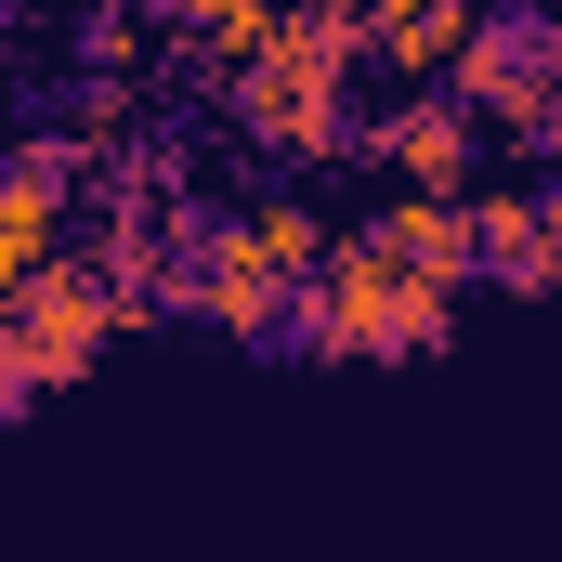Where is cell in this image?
Here are the masks:
<instances>
[{
  "mask_svg": "<svg viewBox=\"0 0 562 562\" xmlns=\"http://www.w3.org/2000/svg\"><path fill=\"white\" fill-rule=\"evenodd\" d=\"M288 353H314V367H353V353H380V367H419L458 340V288H419L380 236H327V262L288 288L276 314Z\"/></svg>",
  "mask_w": 562,
  "mask_h": 562,
  "instance_id": "6da1fadb",
  "label": "cell"
},
{
  "mask_svg": "<svg viewBox=\"0 0 562 562\" xmlns=\"http://www.w3.org/2000/svg\"><path fill=\"white\" fill-rule=\"evenodd\" d=\"M445 92H458L471 119H497V132L550 144V105H562V13H537V0H471V26H458V53H445Z\"/></svg>",
  "mask_w": 562,
  "mask_h": 562,
  "instance_id": "7a4b0ae2",
  "label": "cell"
},
{
  "mask_svg": "<svg viewBox=\"0 0 562 562\" xmlns=\"http://www.w3.org/2000/svg\"><path fill=\"white\" fill-rule=\"evenodd\" d=\"M0 314H13V353H26V380L53 393V380H79L105 340H119V288H105V262H40V276L0 288Z\"/></svg>",
  "mask_w": 562,
  "mask_h": 562,
  "instance_id": "3957f363",
  "label": "cell"
},
{
  "mask_svg": "<svg viewBox=\"0 0 562 562\" xmlns=\"http://www.w3.org/2000/svg\"><path fill=\"white\" fill-rule=\"evenodd\" d=\"M183 249H196V276H183V301H196V314H210L223 340H276V314H288V288H301V276H288L276 249L249 236V210H236V223H196Z\"/></svg>",
  "mask_w": 562,
  "mask_h": 562,
  "instance_id": "277c9868",
  "label": "cell"
},
{
  "mask_svg": "<svg viewBox=\"0 0 562 562\" xmlns=\"http://www.w3.org/2000/svg\"><path fill=\"white\" fill-rule=\"evenodd\" d=\"M353 144H367V157H380L406 196H458V183H471V144H484V119H471L458 92H406V105H380Z\"/></svg>",
  "mask_w": 562,
  "mask_h": 562,
  "instance_id": "5b68a950",
  "label": "cell"
},
{
  "mask_svg": "<svg viewBox=\"0 0 562 562\" xmlns=\"http://www.w3.org/2000/svg\"><path fill=\"white\" fill-rule=\"evenodd\" d=\"M66 157H79V144H26V157H0V288L40 276V262L66 249Z\"/></svg>",
  "mask_w": 562,
  "mask_h": 562,
  "instance_id": "8992f818",
  "label": "cell"
},
{
  "mask_svg": "<svg viewBox=\"0 0 562 562\" xmlns=\"http://www.w3.org/2000/svg\"><path fill=\"white\" fill-rule=\"evenodd\" d=\"M471 276L510 288V301H537V288H562V236L537 196H471Z\"/></svg>",
  "mask_w": 562,
  "mask_h": 562,
  "instance_id": "52a82bcc",
  "label": "cell"
},
{
  "mask_svg": "<svg viewBox=\"0 0 562 562\" xmlns=\"http://www.w3.org/2000/svg\"><path fill=\"white\" fill-rule=\"evenodd\" d=\"M367 236H380L419 288H471V196H393Z\"/></svg>",
  "mask_w": 562,
  "mask_h": 562,
  "instance_id": "ba28073f",
  "label": "cell"
},
{
  "mask_svg": "<svg viewBox=\"0 0 562 562\" xmlns=\"http://www.w3.org/2000/svg\"><path fill=\"white\" fill-rule=\"evenodd\" d=\"M458 26H471V0H367V53L406 66V79H431L458 53Z\"/></svg>",
  "mask_w": 562,
  "mask_h": 562,
  "instance_id": "9c48e42d",
  "label": "cell"
},
{
  "mask_svg": "<svg viewBox=\"0 0 562 562\" xmlns=\"http://www.w3.org/2000/svg\"><path fill=\"white\" fill-rule=\"evenodd\" d=\"M183 26H196V53H210V66H249V53H262V26H276V0H183Z\"/></svg>",
  "mask_w": 562,
  "mask_h": 562,
  "instance_id": "30bf717a",
  "label": "cell"
},
{
  "mask_svg": "<svg viewBox=\"0 0 562 562\" xmlns=\"http://www.w3.org/2000/svg\"><path fill=\"white\" fill-rule=\"evenodd\" d=\"M537 210H550V236H562V183H550V196H537Z\"/></svg>",
  "mask_w": 562,
  "mask_h": 562,
  "instance_id": "8fae6325",
  "label": "cell"
}]
</instances>
